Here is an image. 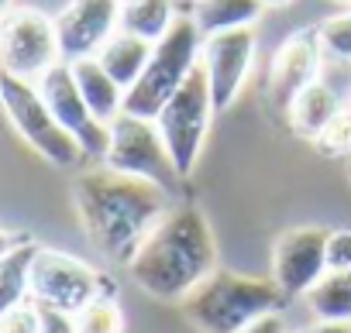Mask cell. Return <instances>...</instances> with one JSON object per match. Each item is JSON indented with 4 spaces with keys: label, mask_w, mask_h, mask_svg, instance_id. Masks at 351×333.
I'll return each instance as SVG.
<instances>
[{
    "label": "cell",
    "mask_w": 351,
    "mask_h": 333,
    "mask_svg": "<svg viewBox=\"0 0 351 333\" xmlns=\"http://www.w3.org/2000/svg\"><path fill=\"white\" fill-rule=\"evenodd\" d=\"M73 203L86 241L114 265H131L134 251L172 210L169 189L148 179L121 176L107 165L76 176Z\"/></svg>",
    "instance_id": "cell-1"
},
{
    "label": "cell",
    "mask_w": 351,
    "mask_h": 333,
    "mask_svg": "<svg viewBox=\"0 0 351 333\" xmlns=\"http://www.w3.org/2000/svg\"><path fill=\"white\" fill-rule=\"evenodd\" d=\"M134 285L162 302H183L217 271V241L200 207H172L128 265Z\"/></svg>",
    "instance_id": "cell-2"
},
{
    "label": "cell",
    "mask_w": 351,
    "mask_h": 333,
    "mask_svg": "<svg viewBox=\"0 0 351 333\" xmlns=\"http://www.w3.org/2000/svg\"><path fill=\"white\" fill-rule=\"evenodd\" d=\"M180 306L200 333H241L258 316L282 312L286 295L272 278L217 268Z\"/></svg>",
    "instance_id": "cell-3"
},
{
    "label": "cell",
    "mask_w": 351,
    "mask_h": 333,
    "mask_svg": "<svg viewBox=\"0 0 351 333\" xmlns=\"http://www.w3.org/2000/svg\"><path fill=\"white\" fill-rule=\"evenodd\" d=\"M200 52H204V31L190 14H180L176 25L152 45V59L138 76V83L124 93V114L155 120L158 110L169 103V96L200 66Z\"/></svg>",
    "instance_id": "cell-4"
},
{
    "label": "cell",
    "mask_w": 351,
    "mask_h": 333,
    "mask_svg": "<svg viewBox=\"0 0 351 333\" xmlns=\"http://www.w3.org/2000/svg\"><path fill=\"white\" fill-rule=\"evenodd\" d=\"M214 96H210V83H207V72H204V62L190 72V79L169 96V103L158 110L155 117V127L165 141V151L172 158V169L176 176L190 179L197 161H200V151L207 144V134H210V120H214Z\"/></svg>",
    "instance_id": "cell-5"
},
{
    "label": "cell",
    "mask_w": 351,
    "mask_h": 333,
    "mask_svg": "<svg viewBox=\"0 0 351 333\" xmlns=\"http://www.w3.org/2000/svg\"><path fill=\"white\" fill-rule=\"evenodd\" d=\"M0 107H4L11 127L56 169H76L86 158L76 137L52 117L49 103L42 100L38 86L18 76L0 72Z\"/></svg>",
    "instance_id": "cell-6"
},
{
    "label": "cell",
    "mask_w": 351,
    "mask_h": 333,
    "mask_svg": "<svg viewBox=\"0 0 351 333\" xmlns=\"http://www.w3.org/2000/svg\"><path fill=\"white\" fill-rule=\"evenodd\" d=\"M28 295L38 306L76 316L93 299L114 295V282L100 275L93 265L80 261L76 254H66L56 248H35V258L28 268Z\"/></svg>",
    "instance_id": "cell-7"
},
{
    "label": "cell",
    "mask_w": 351,
    "mask_h": 333,
    "mask_svg": "<svg viewBox=\"0 0 351 333\" xmlns=\"http://www.w3.org/2000/svg\"><path fill=\"white\" fill-rule=\"evenodd\" d=\"M56 62H62L56 18L38 8H11L0 14V72L38 83Z\"/></svg>",
    "instance_id": "cell-8"
},
{
    "label": "cell",
    "mask_w": 351,
    "mask_h": 333,
    "mask_svg": "<svg viewBox=\"0 0 351 333\" xmlns=\"http://www.w3.org/2000/svg\"><path fill=\"white\" fill-rule=\"evenodd\" d=\"M107 127H110V144H107V155H104L107 169H114L121 176L148 179L162 189H172L176 183H180L155 120L121 114Z\"/></svg>",
    "instance_id": "cell-9"
},
{
    "label": "cell",
    "mask_w": 351,
    "mask_h": 333,
    "mask_svg": "<svg viewBox=\"0 0 351 333\" xmlns=\"http://www.w3.org/2000/svg\"><path fill=\"white\" fill-rule=\"evenodd\" d=\"M35 86H38L42 100L49 103L52 117L76 137V144L83 148V155L104 161L107 144H110V127L100 124V120L93 117V110L86 107V100H83V93H80V86H76L73 66H69V62H56Z\"/></svg>",
    "instance_id": "cell-10"
},
{
    "label": "cell",
    "mask_w": 351,
    "mask_h": 333,
    "mask_svg": "<svg viewBox=\"0 0 351 333\" xmlns=\"http://www.w3.org/2000/svg\"><path fill=\"white\" fill-rule=\"evenodd\" d=\"M200 62H204V72H207V83H210L214 110L217 114L231 110V103L241 96L248 72H252V62H255V28H234V31L207 35Z\"/></svg>",
    "instance_id": "cell-11"
},
{
    "label": "cell",
    "mask_w": 351,
    "mask_h": 333,
    "mask_svg": "<svg viewBox=\"0 0 351 333\" xmlns=\"http://www.w3.org/2000/svg\"><path fill=\"white\" fill-rule=\"evenodd\" d=\"M327 237L324 227H293L272 248V282L286 299L306 295L327 275Z\"/></svg>",
    "instance_id": "cell-12"
},
{
    "label": "cell",
    "mask_w": 351,
    "mask_h": 333,
    "mask_svg": "<svg viewBox=\"0 0 351 333\" xmlns=\"http://www.w3.org/2000/svg\"><path fill=\"white\" fill-rule=\"evenodd\" d=\"M121 4L124 0H69L56 14L62 62L93 59L121 31Z\"/></svg>",
    "instance_id": "cell-13"
},
{
    "label": "cell",
    "mask_w": 351,
    "mask_h": 333,
    "mask_svg": "<svg viewBox=\"0 0 351 333\" xmlns=\"http://www.w3.org/2000/svg\"><path fill=\"white\" fill-rule=\"evenodd\" d=\"M320 62H324V49H320L317 28H303V31L289 35L276 49L272 66H269V83H265L269 107L286 117V110L293 107V100L317 79Z\"/></svg>",
    "instance_id": "cell-14"
},
{
    "label": "cell",
    "mask_w": 351,
    "mask_h": 333,
    "mask_svg": "<svg viewBox=\"0 0 351 333\" xmlns=\"http://www.w3.org/2000/svg\"><path fill=\"white\" fill-rule=\"evenodd\" d=\"M337 114H341L337 93H334L327 83L313 79V83L293 100V107L286 110V120H289V127H293L296 137L317 141V137L324 134V127H327Z\"/></svg>",
    "instance_id": "cell-15"
},
{
    "label": "cell",
    "mask_w": 351,
    "mask_h": 333,
    "mask_svg": "<svg viewBox=\"0 0 351 333\" xmlns=\"http://www.w3.org/2000/svg\"><path fill=\"white\" fill-rule=\"evenodd\" d=\"M69 66H73V76H76V86H80L86 107L93 110V117L100 124H110L114 117L124 114V90L107 76V69L97 59H76Z\"/></svg>",
    "instance_id": "cell-16"
},
{
    "label": "cell",
    "mask_w": 351,
    "mask_h": 333,
    "mask_svg": "<svg viewBox=\"0 0 351 333\" xmlns=\"http://www.w3.org/2000/svg\"><path fill=\"white\" fill-rule=\"evenodd\" d=\"M93 59H97V62L107 69V76L128 93V90L138 83V76L145 72L148 59H152V42L134 38V35H128V31H117Z\"/></svg>",
    "instance_id": "cell-17"
},
{
    "label": "cell",
    "mask_w": 351,
    "mask_h": 333,
    "mask_svg": "<svg viewBox=\"0 0 351 333\" xmlns=\"http://www.w3.org/2000/svg\"><path fill=\"white\" fill-rule=\"evenodd\" d=\"M262 11L265 8L258 0H193L190 18L197 21V28L207 38V35H221V31H234V28H255Z\"/></svg>",
    "instance_id": "cell-18"
},
{
    "label": "cell",
    "mask_w": 351,
    "mask_h": 333,
    "mask_svg": "<svg viewBox=\"0 0 351 333\" xmlns=\"http://www.w3.org/2000/svg\"><path fill=\"white\" fill-rule=\"evenodd\" d=\"M176 0H124L121 4V31L145 38V42H158L172 25H176Z\"/></svg>",
    "instance_id": "cell-19"
},
{
    "label": "cell",
    "mask_w": 351,
    "mask_h": 333,
    "mask_svg": "<svg viewBox=\"0 0 351 333\" xmlns=\"http://www.w3.org/2000/svg\"><path fill=\"white\" fill-rule=\"evenodd\" d=\"M303 299L317 319L351 323V271H327Z\"/></svg>",
    "instance_id": "cell-20"
},
{
    "label": "cell",
    "mask_w": 351,
    "mask_h": 333,
    "mask_svg": "<svg viewBox=\"0 0 351 333\" xmlns=\"http://www.w3.org/2000/svg\"><path fill=\"white\" fill-rule=\"evenodd\" d=\"M35 241L28 237L25 244H18L11 254L0 258V319L8 312H14L21 302H28V268L35 258Z\"/></svg>",
    "instance_id": "cell-21"
},
{
    "label": "cell",
    "mask_w": 351,
    "mask_h": 333,
    "mask_svg": "<svg viewBox=\"0 0 351 333\" xmlns=\"http://www.w3.org/2000/svg\"><path fill=\"white\" fill-rule=\"evenodd\" d=\"M80 333H124V312L114 295H100L76 312Z\"/></svg>",
    "instance_id": "cell-22"
},
{
    "label": "cell",
    "mask_w": 351,
    "mask_h": 333,
    "mask_svg": "<svg viewBox=\"0 0 351 333\" xmlns=\"http://www.w3.org/2000/svg\"><path fill=\"white\" fill-rule=\"evenodd\" d=\"M317 38H320V49H324L327 59L351 62V8L344 14H334V18L320 21Z\"/></svg>",
    "instance_id": "cell-23"
},
{
    "label": "cell",
    "mask_w": 351,
    "mask_h": 333,
    "mask_svg": "<svg viewBox=\"0 0 351 333\" xmlns=\"http://www.w3.org/2000/svg\"><path fill=\"white\" fill-rule=\"evenodd\" d=\"M320 155L327 158H351V110L341 107V114L324 127V134L313 141Z\"/></svg>",
    "instance_id": "cell-24"
},
{
    "label": "cell",
    "mask_w": 351,
    "mask_h": 333,
    "mask_svg": "<svg viewBox=\"0 0 351 333\" xmlns=\"http://www.w3.org/2000/svg\"><path fill=\"white\" fill-rule=\"evenodd\" d=\"M327 271H351V230H330V237H327Z\"/></svg>",
    "instance_id": "cell-25"
},
{
    "label": "cell",
    "mask_w": 351,
    "mask_h": 333,
    "mask_svg": "<svg viewBox=\"0 0 351 333\" xmlns=\"http://www.w3.org/2000/svg\"><path fill=\"white\" fill-rule=\"evenodd\" d=\"M0 333H38V306L28 299L0 319Z\"/></svg>",
    "instance_id": "cell-26"
},
{
    "label": "cell",
    "mask_w": 351,
    "mask_h": 333,
    "mask_svg": "<svg viewBox=\"0 0 351 333\" xmlns=\"http://www.w3.org/2000/svg\"><path fill=\"white\" fill-rule=\"evenodd\" d=\"M38 333H80L76 330V316L59 312V309H49V306H38Z\"/></svg>",
    "instance_id": "cell-27"
},
{
    "label": "cell",
    "mask_w": 351,
    "mask_h": 333,
    "mask_svg": "<svg viewBox=\"0 0 351 333\" xmlns=\"http://www.w3.org/2000/svg\"><path fill=\"white\" fill-rule=\"evenodd\" d=\"M241 333H289V326H286L282 312H265V316H258L255 323H248Z\"/></svg>",
    "instance_id": "cell-28"
},
{
    "label": "cell",
    "mask_w": 351,
    "mask_h": 333,
    "mask_svg": "<svg viewBox=\"0 0 351 333\" xmlns=\"http://www.w3.org/2000/svg\"><path fill=\"white\" fill-rule=\"evenodd\" d=\"M28 241V234H11V230H4V227H0V258H4V254H11L18 244H25Z\"/></svg>",
    "instance_id": "cell-29"
},
{
    "label": "cell",
    "mask_w": 351,
    "mask_h": 333,
    "mask_svg": "<svg viewBox=\"0 0 351 333\" xmlns=\"http://www.w3.org/2000/svg\"><path fill=\"white\" fill-rule=\"evenodd\" d=\"M300 333H351V323H324V319H317L313 326H306Z\"/></svg>",
    "instance_id": "cell-30"
},
{
    "label": "cell",
    "mask_w": 351,
    "mask_h": 333,
    "mask_svg": "<svg viewBox=\"0 0 351 333\" xmlns=\"http://www.w3.org/2000/svg\"><path fill=\"white\" fill-rule=\"evenodd\" d=\"M258 4H262V8H289L293 0H258Z\"/></svg>",
    "instance_id": "cell-31"
},
{
    "label": "cell",
    "mask_w": 351,
    "mask_h": 333,
    "mask_svg": "<svg viewBox=\"0 0 351 333\" xmlns=\"http://www.w3.org/2000/svg\"><path fill=\"white\" fill-rule=\"evenodd\" d=\"M14 8V0H0V14H4V11H11Z\"/></svg>",
    "instance_id": "cell-32"
},
{
    "label": "cell",
    "mask_w": 351,
    "mask_h": 333,
    "mask_svg": "<svg viewBox=\"0 0 351 333\" xmlns=\"http://www.w3.org/2000/svg\"><path fill=\"white\" fill-rule=\"evenodd\" d=\"M337 4H344V8H351V0H337Z\"/></svg>",
    "instance_id": "cell-33"
},
{
    "label": "cell",
    "mask_w": 351,
    "mask_h": 333,
    "mask_svg": "<svg viewBox=\"0 0 351 333\" xmlns=\"http://www.w3.org/2000/svg\"><path fill=\"white\" fill-rule=\"evenodd\" d=\"M348 179H351V165H348Z\"/></svg>",
    "instance_id": "cell-34"
}]
</instances>
